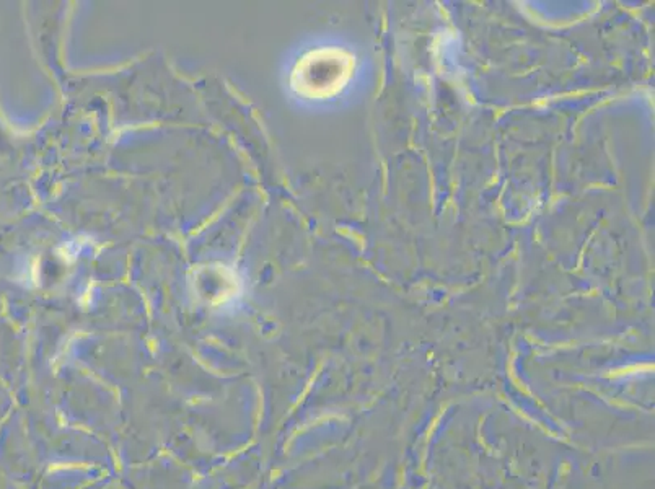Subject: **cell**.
I'll return each mask as SVG.
<instances>
[{
  "mask_svg": "<svg viewBox=\"0 0 655 489\" xmlns=\"http://www.w3.org/2000/svg\"><path fill=\"white\" fill-rule=\"evenodd\" d=\"M354 72L352 56L341 48H316L300 56L289 74V88L298 100L325 101L340 95Z\"/></svg>",
  "mask_w": 655,
  "mask_h": 489,
  "instance_id": "obj_1",
  "label": "cell"
}]
</instances>
